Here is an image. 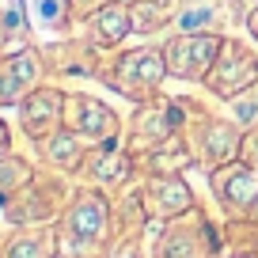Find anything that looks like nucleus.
I'll list each match as a JSON object with an SVG mask.
<instances>
[{"instance_id":"nucleus-1","label":"nucleus","mask_w":258,"mask_h":258,"mask_svg":"<svg viewBox=\"0 0 258 258\" xmlns=\"http://www.w3.org/2000/svg\"><path fill=\"white\" fill-rule=\"evenodd\" d=\"M110 247V202L99 186L69 194L57 220V250L64 258H106Z\"/></svg>"},{"instance_id":"nucleus-2","label":"nucleus","mask_w":258,"mask_h":258,"mask_svg":"<svg viewBox=\"0 0 258 258\" xmlns=\"http://www.w3.org/2000/svg\"><path fill=\"white\" fill-rule=\"evenodd\" d=\"M95 76L110 91H118L121 99H129V103L141 106V103H148V99L160 95L163 80H167V61H163V49L137 46V49L106 57Z\"/></svg>"},{"instance_id":"nucleus-3","label":"nucleus","mask_w":258,"mask_h":258,"mask_svg":"<svg viewBox=\"0 0 258 258\" xmlns=\"http://www.w3.org/2000/svg\"><path fill=\"white\" fill-rule=\"evenodd\" d=\"M182 110H186V103H178V99H163V95L141 103V110L133 114V121H129L125 148L133 156H145V152H152V148L171 145V141L178 137L182 121H186Z\"/></svg>"},{"instance_id":"nucleus-4","label":"nucleus","mask_w":258,"mask_h":258,"mask_svg":"<svg viewBox=\"0 0 258 258\" xmlns=\"http://www.w3.org/2000/svg\"><path fill=\"white\" fill-rule=\"evenodd\" d=\"M64 129L76 133L80 141H88L91 148H106V145H118L121 118L103 99L84 95V91H69L64 95Z\"/></svg>"},{"instance_id":"nucleus-5","label":"nucleus","mask_w":258,"mask_h":258,"mask_svg":"<svg viewBox=\"0 0 258 258\" xmlns=\"http://www.w3.org/2000/svg\"><path fill=\"white\" fill-rule=\"evenodd\" d=\"M152 258H217V232L205 220V213L194 205L190 213L167 220Z\"/></svg>"},{"instance_id":"nucleus-6","label":"nucleus","mask_w":258,"mask_h":258,"mask_svg":"<svg viewBox=\"0 0 258 258\" xmlns=\"http://www.w3.org/2000/svg\"><path fill=\"white\" fill-rule=\"evenodd\" d=\"M220 49H224V38H220L217 31H209V34H175V38L163 46L167 76L202 84L205 76H209V69L217 64Z\"/></svg>"},{"instance_id":"nucleus-7","label":"nucleus","mask_w":258,"mask_h":258,"mask_svg":"<svg viewBox=\"0 0 258 258\" xmlns=\"http://www.w3.org/2000/svg\"><path fill=\"white\" fill-rule=\"evenodd\" d=\"M202 84L217 99H224V103H228V99L243 95L247 88H254V84H258V57L250 53L247 46L224 38V49H220L217 64L209 69V76H205Z\"/></svg>"},{"instance_id":"nucleus-8","label":"nucleus","mask_w":258,"mask_h":258,"mask_svg":"<svg viewBox=\"0 0 258 258\" xmlns=\"http://www.w3.org/2000/svg\"><path fill=\"white\" fill-rule=\"evenodd\" d=\"M64 205H69V202H64L61 178H57V175H49V178L34 175L16 198H8V220L16 228H23V224H46V220H53L57 213H64Z\"/></svg>"},{"instance_id":"nucleus-9","label":"nucleus","mask_w":258,"mask_h":258,"mask_svg":"<svg viewBox=\"0 0 258 258\" xmlns=\"http://www.w3.org/2000/svg\"><path fill=\"white\" fill-rule=\"evenodd\" d=\"M209 182H213V194L217 202L224 205L232 217H258V167L243 160H232L224 167L209 171Z\"/></svg>"},{"instance_id":"nucleus-10","label":"nucleus","mask_w":258,"mask_h":258,"mask_svg":"<svg viewBox=\"0 0 258 258\" xmlns=\"http://www.w3.org/2000/svg\"><path fill=\"white\" fill-rule=\"evenodd\" d=\"M64 95L69 91L53 88V84H38L19 103V125L34 145H42V141H49L53 133L64 129Z\"/></svg>"},{"instance_id":"nucleus-11","label":"nucleus","mask_w":258,"mask_h":258,"mask_svg":"<svg viewBox=\"0 0 258 258\" xmlns=\"http://www.w3.org/2000/svg\"><path fill=\"white\" fill-rule=\"evenodd\" d=\"M46 76V57L42 49L23 46L16 53L0 57V106H19Z\"/></svg>"},{"instance_id":"nucleus-12","label":"nucleus","mask_w":258,"mask_h":258,"mask_svg":"<svg viewBox=\"0 0 258 258\" xmlns=\"http://www.w3.org/2000/svg\"><path fill=\"white\" fill-rule=\"evenodd\" d=\"M141 209H145V217H156L167 224V220L194 209V194L182 175H148L141 186Z\"/></svg>"},{"instance_id":"nucleus-13","label":"nucleus","mask_w":258,"mask_h":258,"mask_svg":"<svg viewBox=\"0 0 258 258\" xmlns=\"http://www.w3.org/2000/svg\"><path fill=\"white\" fill-rule=\"evenodd\" d=\"M198 160L205 163L209 171H217V167H224V163H232V160H239V152H243V129L235 125L232 118H205L202 125H198Z\"/></svg>"},{"instance_id":"nucleus-14","label":"nucleus","mask_w":258,"mask_h":258,"mask_svg":"<svg viewBox=\"0 0 258 258\" xmlns=\"http://www.w3.org/2000/svg\"><path fill=\"white\" fill-rule=\"evenodd\" d=\"M133 163H137V156L129 152V148H118V145L88 148V160H84L80 175L88 178L91 186H99V190H114V186L129 182V175H133Z\"/></svg>"},{"instance_id":"nucleus-15","label":"nucleus","mask_w":258,"mask_h":258,"mask_svg":"<svg viewBox=\"0 0 258 258\" xmlns=\"http://www.w3.org/2000/svg\"><path fill=\"white\" fill-rule=\"evenodd\" d=\"M84 23H88V42L95 49H118L121 42L133 34V12H129V4H121V0H110V4H103L99 12H91Z\"/></svg>"},{"instance_id":"nucleus-16","label":"nucleus","mask_w":258,"mask_h":258,"mask_svg":"<svg viewBox=\"0 0 258 258\" xmlns=\"http://www.w3.org/2000/svg\"><path fill=\"white\" fill-rule=\"evenodd\" d=\"M57 232L46 224H23L0 243V258H53Z\"/></svg>"},{"instance_id":"nucleus-17","label":"nucleus","mask_w":258,"mask_h":258,"mask_svg":"<svg viewBox=\"0 0 258 258\" xmlns=\"http://www.w3.org/2000/svg\"><path fill=\"white\" fill-rule=\"evenodd\" d=\"M38 148H42V160H46L53 171H61V175H80L91 145L80 141L76 133H69V129H61V133H53L49 141H42Z\"/></svg>"},{"instance_id":"nucleus-18","label":"nucleus","mask_w":258,"mask_h":258,"mask_svg":"<svg viewBox=\"0 0 258 258\" xmlns=\"http://www.w3.org/2000/svg\"><path fill=\"white\" fill-rule=\"evenodd\" d=\"M178 34H209L217 31L220 23V4L217 0H194V4H182V8L171 16Z\"/></svg>"},{"instance_id":"nucleus-19","label":"nucleus","mask_w":258,"mask_h":258,"mask_svg":"<svg viewBox=\"0 0 258 258\" xmlns=\"http://www.w3.org/2000/svg\"><path fill=\"white\" fill-rule=\"evenodd\" d=\"M76 19L73 0H34V23L49 34H64L69 23Z\"/></svg>"},{"instance_id":"nucleus-20","label":"nucleus","mask_w":258,"mask_h":258,"mask_svg":"<svg viewBox=\"0 0 258 258\" xmlns=\"http://www.w3.org/2000/svg\"><path fill=\"white\" fill-rule=\"evenodd\" d=\"M31 178H34V167L23 160V156L4 152V156H0V202L16 198V194L31 182Z\"/></svg>"},{"instance_id":"nucleus-21","label":"nucleus","mask_w":258,"mask_h":258,"mask_svg":"<svg viewBox=\"0 0 258 258\" xmlns=\"http://www.w3.org/2000/svg\"><path fill=\"white\" fill-rule=\"evenodd\" d=\"M129 12H133V31L137 34H156L163 23H171L160 0H152V4H148V0H133Z\"/></svg>"},{"instance_id":"nucleus-22","label":"nucleus","mask_w":258,"mask_h":258,"mask_svg":"<svg viewBox=\"0 0 258 258\" xmlns=\"http://www.w3.org/2000/svg\"><path fill=\"white\" fill-rule=\"evenodd\" d=\"M228 114H232V121L243 129V133L258 129V84H254V88H247L243 95L228 99Z\"/></svg>"},{"instance_id":"nucleus-23","label":"nucleus","mask_w":258,"mask_h":258,"mask_svg":"<svg viewBox=\"0 0 258 258\" xmlns=\"http://www.w3.org/2000/svg\"><path fill=\"white\" fill-rule=\"evenodd\" d=\"M0 23L8 31V38H27V34H31L27 0H4V4H0Z\"/></svg>"},{"instance_id":"nucleus-24","label":"nucleus","mask_w":258,"mask_h":258,"mask_svg":"<svg viewBox=\"0 0 258 258\" xmlns=\"http://www.w3.org/2000/svg\"><path fill=\"white\" fill-rule=\"evenodd\" d=\"M243 163H250V167H258V129H250L247 137H243V152H239Z\"/></svg>"},{"instance_id":"nucleus-25","label":"nucleus","mask_w":258,"mask_h":258,"mask_svg":"<svg viewBox=\"0 0 258 258\" xmlns=\"http://www.w3.org/2000/svg\"><path fill=\"white\" fill-rule=\"evenodd\" d=\"M103 4H110V0H73L76 16H91V12H99Z\"/></svg>"},{"instance_id":"nucleus-26","label":"nucleus","mask_w":258,"mask_h":258,"mask_svg":"<svg viewBox=\"0 0 258 258\" xmlns=\"http://www.w3.org/2000/svg\"><path fill=\"white\" fill-rule=\"evenodd\" d=\"M8 148H12V133H8V121L0 118V156L8 152Z\"/></svg>"},{"instance_id":"nucleus-27","label":"nucleus","mask_w":258,"mask_h":258,"mask_svg":"<svg viewBox=\"0 0 258 258\" xmlns=\"http://www.w3.org/2000/svg\"><path fill=\"white\" fill-rule=\"evenodd\" d=\"M247 31L258 38V8H250V16H247Z\"/></svg>"},{"instance_id":"nucleus-28","label":"nucleus","mask_w":258,"mask_h":258,"mask_svg":"<svg viewBox=\"0 0 258 258\" xmlns=\"http://www.w3.org/2000/svg\"><path fill=\"white\" fill-rule=\"evenodd\" d=\"M8 42H12V38H8V31H4V23H0V49L8 46Z\"/></svg>"},{"instance_id":"nucleus-29","label":"nucleus","mask_w":258,"mask_h":258,"mask_svg":"<svg viewBox=\"0 0 258 258\" xmlns=\"http://www.w3.org/2000/svg\"><path fill=\"white\" fill-rule=\"evenodd\" d=\"M182 4H194V0H182Z\"/></svg>"}]
</instances>
